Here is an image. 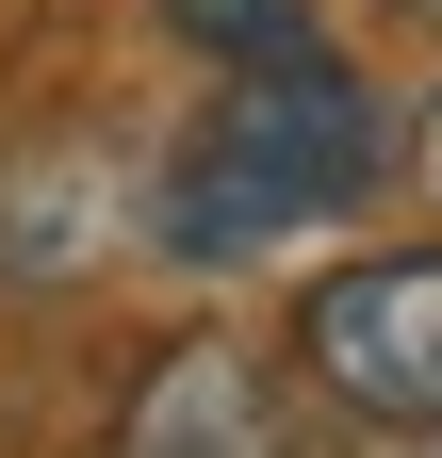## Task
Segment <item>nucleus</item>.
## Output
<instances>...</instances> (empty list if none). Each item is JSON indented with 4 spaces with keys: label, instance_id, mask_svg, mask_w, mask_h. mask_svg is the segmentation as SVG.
I'll return each instance as SVG.
<instances>
[{
    "label": "nucleus",
    "instance_id": "0eeeda50",
    "mask_svg": "<svg viewBox=\"0 0 442 458\" xmlns=\"http://www.w3.org/2000/svg\"><path fill=\"white\" fill-rule=\"evenodd\" d=\"M426 458H442V442H426Z\"/></svg>",
    "mask_w": 442,
    "mask_h": 458
},
{
    "label": "nucleus",
    "instance_id": "f03ea898",
    "mask_svg": "<svg viewBox=\"0 0 442 458\" xmlns=\"http://www.w3.org/2000/svg\"><path fill=\"white\" fill-rule=\"evenodd\" d=\"M295 377L377 442H442V246H344L295 295Z\"/></svg>",
    "mask_w": 442,
    "mask_h": 458
},
{
    "label": "nucleus",
    "instance_id": "7ed1b4c3",
    "mask_svg": "<svg viewBox=\"0 0 442 458\" xmlns=\"http://www.w3.org/2000/svg\"><path fill=\"white\" fill-rule=\"evenodd\" d=\"M98 458H295V393L246 327H164L98 426Z\"/></svg>",
    "mask_w": 442,
    "mask_h": 458
},
{
    "label": "nucleus",
    "instance_id": "20e7f679",
    "mask_svg": "<svg viewBox=\"0 0 442 458\" xmlns=\"http://www.w3.org/2000/svg\"><path fill=\"white\" fill-rule=\"evenodd\" d=\"M197 49H230V66H295V49H327L311 33V0H164Z\"/></svg>",
    "mask_w": 442,
    "mask_h": 458
},
{
    "label": "nucleus",
    "instance_id": "39448f33",
    "mask_svg": "<svg viewBox=\"0 0 442 458\" xmlns=\"http://www.w3.org/2000/svg\"><path fill=\"white\" fill-rule=\"evenodd\" d=\"M394 164H410V197H426V213H442V82H426V98H410V114H394Z\"/></svg>",
    "mask_w": 442,
    "mask_h": 458
},
{
    "label": "nucleus",
    "instance_id": "423d86ee",
    "mask_svg": "<svg viewBox=\"0 0 442 458\" xmlns=\"http://www.w3.org/2000/svg\"><path fill=\"white\" fill-rule=\"evenodd\" d=\"M394 17H442V0H394Z\"/></svg>",
    "mask_w": 442,
    "mask_h": 458
},
{
    "label": "nucleus",
    "instance_id": "f257e3e1",
    "mask_svg": "<svg viewBox=\"0 0 442 458\" xmlns=\"http://www.w3.org/2000/svg\"><path fill=\"white\" fill-rule=\"evenodd\" d=\"M377 164H394V98H377L344 49L246 66V82H213V98H197V131H181V148H164V181H148V246H164V262H197V278L279 262L295 229H327V213H361V197H377Z\"/></svg>",
    "mask_w": 442,
    "mask_h": 458
}]
</instances>
